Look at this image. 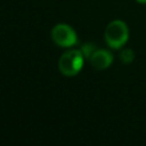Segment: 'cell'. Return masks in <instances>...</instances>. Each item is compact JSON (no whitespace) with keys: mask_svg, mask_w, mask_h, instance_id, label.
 Here are the masks:
<instances>
[{"mask_svg":"<svg viewBox=\"0 0 146 146\" xmlns=\"http://www.w3.org/2000/svg\"><path fill=\"white\" fill-rule=\"evenodd\" d=\"M133 57H135V54L131 49H124L120 54V59L124 64H130L133 60Z\"/></svg>","mask_w":146,"mask_h":146,"instance_id":"5b68a950","label":"cell"},{"mask_svg":"<svg viewBox=\"0 0 146 146\" xmlns=\"http://www.w3.org/2000/svg\"><path fill=\"white\" fill-rule=\"evenodd\" d=\"M91 66L96 70H105L111 66L113 62V55L105 49H96L89 58Z\"/></svg>","mask_w":146,"mask_h":146,"instance_id":"277c9868","label":"cell"},{"mask_svg":"<svg viewBox=\"0 0 146 146\" xmlns=\"http://www.w3.org/2000/svg\"><path fill=\"white\" fill-rule=\"evenodd\" d=\"M84 62V56L80 49H71L64 52L58 62V68L62 74L66 76H74L76 75Z\"/></svg>","mask_w":146,"mask_h":146,"instance_id":"7a4b0ae2","label":"cell"},{"mask_svg":"<svg viewBox=\"0 0 146 146\" xmlns=\"http://www.w3.org/2000/svg\"><path fill=\"white\" fill-rule=\"evenodd\" d=\"M106 43L113 49H120L125 44L129 38V30L127 24L120 19L112 21L105 30L104 33Z\"/></svg>","mask_w":146,"mask_h":146,"instance_id":"6da1fadb","label":"cell"},{"mask_svg":"<svg viewBox=\"0 0 146 146\" xmlns=\"http://www.w3.org/2000/svg\"><path fill=\"white\" fill-rule=\"evenodd\" d=\"M136 1L139 3H146V0H136Z\"/></svg>","mask_w":146,"mask_h":146,"instance_id":"52a82bcc","label":"cell"},{"mask_svg":"<svg viewBox=\"0 0 146 146\" xmlns=\"http://www.w3.org/2000/svg\"><path fill=\"white\" fill-rule=\"evenodd\" d=\"M52 41L63 48H68L78 42V36L75 31L67 24H57L51 30Z\"/></svg>","mask_w":146,"mask_h":146,"instance_id":"3957f363","label":"cell"},{"mask_svg":"<svg viewBox=\"0 0 146 146\" xmlns=\"http://www.w3.org/2000/svg\"><path fill=\"white\" fill-rule=\"evenodd\" d=\"M80 50L82 51L84 58H90V56L95 52L96 48H95V44H92V43H84V44L81 47Z\"/></svg>","mask_w":146,"mask_h":146,"instance_id":"8992f818","label":"cell"}]
</instances>
